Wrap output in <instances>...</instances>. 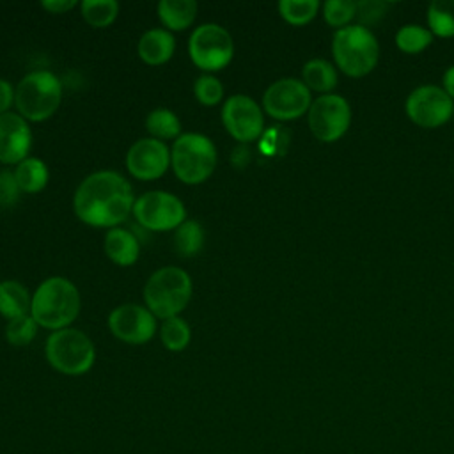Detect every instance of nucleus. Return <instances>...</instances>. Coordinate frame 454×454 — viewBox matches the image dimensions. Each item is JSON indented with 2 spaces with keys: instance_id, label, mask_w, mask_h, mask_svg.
I'll list each match as a JSON object with an SVG mask.
<instances>
[{
  "instance_id": "f257e3e1",
  "label": "nucleus",
  "mask_w": 454,
  "mask_h": 454,
  "mask_svg": "<svg viewBox=\"0 0 454 454\" xmlns=\"http://www.w3.org/2000/svg\"><path fill=\"white\" fill-rule=\"evenodd\" d=\"M131 184L115 170L89 174L73 197L74 215L92 227H115L133 211Z\"/></svg>"
},
{
  "instance_id": "f03ea898",
  "label": "nucleus",
  "mask_w": 454,
  "mask_h": 454,
  "mask_svg": "<svg viewBox=\"0 0 454 454\" xmlns=\"http://www.w3.org/2000/svg\"><path fill=\"white\" fill-rule=\"evenodd\" d=\"M80 312V293L76 286L64 277L43 280L34 296L30 314L35 323L48 330L67 328Z\"/></svg>"
},
{
  "instance_id": "7ed1b4c3",
  "label": "nucleus",
  "mask_w": 454,
  "mask_h": 454,
  "mask_svg": "<svg viewBox=\"0 0 454 454\" xmlns=\"http://www.w3.org/2000/svg\"><path fill=\"white\" fill-rule=\"evenodd\" d=\"M192 298V278L177 266L156 270L145 282L144 300L147 309L161 319L179 316Z\"/></svg>"
},
{
  "instance_id": "20e7f679",
  "label": "nucleus",
  "mask_w": 454,
  "mask_h": 454,
  "mask_svg": "<svg viewBox=\"0 0 454 454\" xmlns=\"http://www.w3.org/2000/svg\"><path fill=\"white\" fill-rule=\"evenodd\" d=\"M62 99L60 80L44 69L27 73L14 89V105L27 121H44L55 114Z\"/></svg>"
},
{
  "instance_id": "39448f33",
  "label": "nucleus",
  "mask_w": 454,
  "mask_h": 454,
  "mask_svg": "<svg viewBox=\"0 0 454 454\" xmlns=\"http://www.w3.org/2000/svg\"><path fill=\"white\" fill-rule=\"evenodd\" d=\"M332 51L340 71L349 76H364L376 66L380 46L367 27L346 25L333 34Z\"/></svg>"
},
{
  "instance_id": "423d86ee",
  "label": "nucleus",
  "mask_w": 454,
  "mask_h": 454,
  "mask_svg": "<svg viewBox=\"0 0 454 454\" xmlns=\"http://www.w3.org/2000/svg\"><path fill=\"white\" fill-rule=\"evenodd\" d=\"M170 165L177 179L186 184L206 181L216 167V147L202 133H183L170 151Z\"/></svg>"
},
{
  "instance_id": "0eeeda50",
  "label": "nucleus",
  "mask_w": 454,
  "mask_h": 454,
  "mask_svg": "<svg viewBox=\"0 0 454 454\" xmlns=\"http://www.w3.org/2000/svg\"><path fill=\"white\" fill-rule=\"evenodd\" d=\"M44 355L48 364L62 374H85L96 360V348L92 340L76 328H62L46 339Z\"/></svg>"
},
{
  "instance_id": "6e6552de",
  "label": "nucleus",
  "mask_w": 454,
  "mask_h": 454,
  "mask_svg": "<svg viewBox=\"0 0 454 454\" xmlns=\"http://www.w3.org/2000/svg\"><path fill=\"white\" fill-rule=\"evenodd\" d=\"M188 53L197 67L204 71H218L231 62L234 55V41L222 25L202 23L193 28L188 39Z\"/></svg>"
},
{
  "instance_id": "1a4fd4ad",
  "label": "nucleus",
  "mask_w": 454,
  "mask_h": 454,
  "mask_svg": "<svg viewBox=\"0 0 454 454\" xmlns=\"http://www.w3.org/2000/svg\"><path fill=\"white\" fill-rule=\"evenodd\" d=\"M137 222L149 231L177 229L186 216L184 204L174 193L153 190L135 199L133 211Z\"/></svg>"
},
{
  "instance_id": "9d476101",
  "label": "nucleus",
  "mask_w": 454,
  "mask_h": 454,
  "mask_svg": "<svg viewBox=\"0 0 454 454\" xmlns=\"http://www.w3.org/2000/svg\"><path fill=\"white\" fill-rule=\"evenodd\" d=\"M351 122V106L339 94H323L310 103L309 126L316 138L333 142L346 133Z\"/></svg>"
},
{
  "instance_id": "9b49d317",
  "label": "nucleus",
  "mask_w": 454,
  "mask_h": 454,
  "mask_svg": "<svg viewBox=\"0 0 454 454\" xmlns=\"http://www.w3.org/2000/svg\"><path fill=\"white\" fill-rule=\"evenodd\" d=\"M310 89L296 78H280L273 82L262 96L266 114L275 119H296L310 108Z\"/></svg>"
},
{
  "instance_id": "f8f14e48",
  "label": "nucleus",
  "mask_w": 454,
  "mask_h": 454,
  "mask_svg": "<svg viewBox=\"0 0 454 454\" xmlns=\"http://www.w3.org/2000/svg\"><path fill=\"white\" fill-rule=\"evenodd\" d=\"M454 112L452 98L438 85H419L406 99L408 117L424 128L443 124Z\"/></svg>"
},
{
  "instance_id": "ddd939ff",
  "label": "nucleus",
  "mask_w": 454,
  "mask_h": 454,
  "mask_svg": "<svg viewBox=\"0 0 454 454\" xmlns=\"http://www.w3.org/2000/svg\"><path fill=\"white\" fill-rule=\"evenodd\" d=\"M222 122L225 129L239 142L255 140L264 128L261 106L245 94H234L222 106Z\"/></svg>"
},
{
  "instance_id": "4468645a",
  "label": "nucleus",
  "mask_w": 454,
  "mask_h": 454,
  "mask_svg": "<svg viewBox=\"0 0 454 454\" xmlns=\"http://www.w3.org/2000/svg\"><path fill=\"white\" fill-rule=\"evenodd\" d=\"M108 326L126 344H145L156 333V316L147 307L124 303L110 312Z\"/></svg>"
},
{
  "instance_id": "2eb2a0df",
  "label": "nucleus",
  "mask_w": 454,
  "mask_h": 454,
  "mask_svg": "<svg viewBox=\"0 0 454 454\" xmlns=\"http://www.w3.org/2000/svg\"><path fill=\"white\" fill-rule=\"evenodd\" d=\"M170 165V151L165 142L156 140L153 137L137 140L128 154L126 167L131 176L142 181L161 177Z\"/></svg>"
},
{
  "instance_id": "dca6fc26",
  "label": "nucleus",
  "mask_w": 454,
  "mask_h": 454,
  "mask_svg": "<svg viewBox=\"0 0 454 454\" xmlns=\"http://www.w3.org/2000/svg\"><path fill=\"white\" fill-rule=\"evenodd\" d=\"M32 131L20 114L5 112L0 115V163L12 165L28 158Z\"/></svg>"
},
{
  "instance_id": "f3484780",
  "label": "nucleus",
  "mask_w": 454,
  "mask_h": 454,
  "mask_svg": "<svg viewBox=\"0 0 454 454\" xmlns=\"http://www.w3.org/2000/svg\"><path fill=\"white\" fill-rule=\"evenodd\" d=\"M176 48L174 35L165 28H151L138 39V55L145 64L160 66L167 62Z\"/></svg>"
},
{
  "instance_id": "a211bd4d",
  "label": "nucleus",
  "mask_w": 454,
  "mask_h": 454,
  "mask_svg": "<svg viewBox=\"0 0 454 454\" xmlns=\"http://www.w3.org/2000/svg\"><path fill=\"white\" fill-rule=\"evenodd\" d=\"M105 252L115 264L129 266L138 259L140 245L131 231L112 227L105 234Z\"/></svg>"
},
{
  "instance_id": "6ab92c4d",
  "label": "nucleus",
  "mask_w": 454,
  "mask_h": 454,
  "mask_svg": "<svg viewBox=\"0 0 454 454\" xmlns=\"http://www.w3.org/2000/svg\"><path fill=\"white\" fill-rule=\"evenodd\" d=\"M32 296L27 287L18 280L0 282V314L5 319H14L25 314H30Z\"/></svg>"
},
{
  "instance_id": "aec40b11",
  "label": "nucleus",
  "mask_w": 454,
  "mask_h": 454,
  "mask_svg": "<svg viewBox=\"0 0 454 454\" xmlns=\"http://www.w3.org/2000/svg\"><path fill=\"white\" fill-rule=\"evenodd\" d=\"M158 18L170 30H184L192 25L197 14L195 0H160Z\"/></svg>"
},
{
  "instance_id": "412c9836",
  "label": "nucleus",
  "mask_w": 454,
  "mask_h": 454,
  "mask_svg": "<svg viewBox=\"0 0 454 454\" xmlns=\"http://www.w3.org/2000/svg\"><path fill=\"white\" fill-rule=\"evenodd\" d=\"M12 172L20 190L25 193L41 192L48 184L50 177L46 163L35 156H28L23 161H20Z\"/></svg>"
},
{
  "instance_id": "4be33fe9",
  "label": "nucleus",
  "mask_w": 454,
  "mask_h": 454,
  "mask_svg": "<svg viewBox=\"0 0 454 454\" xmlns=\"http://www.w3.org/2000/svg\"><path fill=\"white\" fill-rule=\"evenodd\" d=\"M303 83L317 92L332 90L337 85V71L335 67L325 59H310L305 62L303 69Z\"/></svg>"
},
{
  "instance_id": "5701e85b",
  "label": "nucleus",
  "mask_w": 454,
  "mask_h": 454,
  "mask_svg": "<svg viewBox=\"0 0 454 454\" xmlns=\"http://www.w3.org/2000/svg\"><path fill=\"white\" fill-rule=\"evenodd\" d=\"M204 245V229L197 220H184L174 232V248L183 257H193Z\"/></svg>"
},
{
  "instance_id": "b1692460",
  "label": "nucleus",
  "mask_w": 454,
  "mask_h": 454,
  "mask_svg": "<svg viewBox=\"0 0 454 454\" xmlns=\"http://www.w3.org/2000/svg\"><path fill=\"white\" fill-rule=\"evenodd\" d=\"M145 128L156 140H167L179 137L181 131V121L179 117L168 110V108H154L149 112L145 119Z\"/></svg>"
},
{
  "instance_id": "393cba45",
  "label": "nucleus",
  "mask_w": 454,
  "mask_h": 454,
  "mask_svg": "<svg viewBox=\"0 0 454 454\" xmlns=\"http://www.w3.org/2000/svg\"><path fill=\"white\" fill-rule=\"evenodd\" d=\"M427 23L440 37L454 35V0H433L427 7Z\"/></svg>"
},
{
  "instance_id": "a878e982",
  "label": "nucleus",
  "mask_w": 454,
  "mask_h": 454,
  "mask_svg": "<svg viewBox=\"0 0 454 454\" xmlns=\"http://www.w3.org/2000/svg\"><path fill=\"white\" fill-rule=\"evenodd\" d=\"M80 9L85 21L92 27H108L119 14L115 0H83Z\"/></svg>"
},
{
  "instance_id": "bb28decb",
  "label": "nucleus",
  "mask_w": 454,
  "mask_h": 454,
  "mask_svg": "<svg viewBox=\"0 0 454 454\" xmlns=\"http://www.w3.org/2000/svg\"><path fill=\"white\" fill-rule=\"evenodd\" d=\"M431 41H433V32L417 23L403 25L395 34L397 46L406 53H417L426 46H429Z\"/></svg>"
},
{
  "instance_id": "cd10ccee",
  "label": "nucleus",
  "mask_w": 454,
  "mask_h": 454,
  "mask_svg": "<svg viewBox=\"0 0 454 454\" xmlns=\"http://www.w3.org/2000/svg\"><path fill=\"white\" fill-rule=\"evenodd\" d=\"M160 337H161V342L167 349L181 351L188 346V342L192 339V330H190L188 323L183 317L176 316V317H170V319L163 321Z\"/></svg>"
},
{
  "instance_id": "c85d7f7f",
  "label": "nucleus",
  "mask_w": 454,
  "mask_h": 454,
  "mask_svg": "<svg viewBox=\"0 0 454 454\" xmlns=\"http://www.w3.org/2000/svg\"><path fill=\"white\" fill-rule=\"evenodd\" d=\"M319 9L317 0H280L278 2V12L280 16L293 23V25H303L310 21Z\"/></svg>"
},
{
  "instance_id": "c756f323",
  "label": "nucleus",
  "mask_w": 454,
  "mask_h": 454,
  "mask_svg": "<svg viewBox=\"0 0 454 454\" xmlns=\"http://www.w3.org/2000/svg\"><path fill=\"white\" fill-rule=\"evenodd\" d=\"M37 323L32 317V314H25L20 317H14L7 323L5 328V339L12 346H27L37 333Z\"/></svg>"
},
{
  "instance_id": "7c9ffc66",
  "label": "nucleus",
  "mask_w": 454,
  "mask_h": 454,
  "mask_svg": "<svg viewBox=\"0 0 454 454\" xmlns=\"http://www.w3.org/2000/svg\"><path fill=\"white\" fill-rule=\"evenodd\" d=\"M193 92H195V98L199 99V103H202L206 106H213V105L220 103V99L223 98V85L216 76L204 73L195 80Z\"/></svg>"
},
{
  "instance_id": "2f4dec72",
  "label": "nucleus",
  "mask_w": 454,
  "mask_h": 454,
  "mask_svg": "<svg viewBox=\"0 0 454 454\" xmlns=\"http://www.w3.org/2000/svg\"><path fill=\"white\" fill-rule=\"evenodd\" d=\"M325 20L332 27H346V23L356 16V2L353 0H328L323 7Z\"/></svg>"
},
{
  "instance_id": "473e14b6",
  "label": "nucleus",
  "mask_w": 454,
  "mask_h": 454,
  "mask_svg": "<svg viewBox=\"0 0 454 454\" xmlns=\"http://www.w3.org/2000/svg\"><path fill=\"white\" fill-rule=\"evenodd\" d=\"M388 9L387 2L381 0H362L356 2V18L360 20L358 25H372L378 20H381L385 16Z\"/></svg>"
},
{
  "instance_id": "72a5a7b5",
  "label": "nucleus",
  "mask_w": 454,
  "mask_h": 454,
  "mask_svg": "<svg viewBox=\"0 0 454 454\" xmlns=\"http://www.w3.org/2000/svg\"><path fill=\"white\" fill-rule=\"evenodd\" d=\"M20 186L16 183L14 172L2 168L0 170V207H11L18 202Z\"/></svg>"
},
{
  "instance_id": "f704fd0d",
  "label": "nucleus",
  "mask_w": 454,
  "mask_h": 454,
  "mask_svg": "<svg viewBox=\"0 0 454 454\" xmlns=\"http://www.w3.org/2000/svg\"><path fill=\"white\" fill-rule=\"evenodd\" d=\"M12 103H14V89L7 80L0 78V115L9 112V106Z\"/></svg>"
},
{
  "instance_id": "c9c22d12",
  "label": "nucleus",
  "mask_w": 454,
  "mask_h": 454,
  "mask_svg": "<svg viewBox=\"0 0 454 454\" xmlns=\"http://www.w3.org/2000/svg\"><path fill=\"white\" fill-rule=\"evenodd\" d=\"M41 5L51 14H62V12H67L69 9H73L76 5V2L74 0H43Z\"/></svg>"
},
{
  "instance_id": "e433bc0d",
  "label": "nucleus",
  "mask_w": 454,
  "mask_h": 454,
  "mask_svg": "<svg viewBox=\"0 0 454 454\" xmlns=\"http://www.w3.org/2000/svg\"><path fill=\"white\" fill-rule=\"evenodd\" d=\"M443 90L454 99V66H450L443 74Z\"/></svg>"
}]
</instances>
